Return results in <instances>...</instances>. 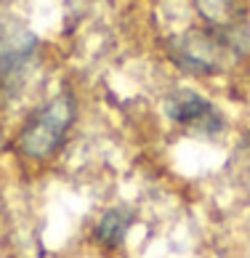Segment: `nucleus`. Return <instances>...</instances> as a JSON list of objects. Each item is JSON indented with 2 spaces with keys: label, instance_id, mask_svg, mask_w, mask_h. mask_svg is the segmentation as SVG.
I'll list each match as a JSON object with an SVG mask.
<instances>
[{
  "label": "nucleus",
  "instance_id": "obj_1",
  "mask_svg": "<svg viewBox=\"0 0 250 258\" xmlns=\"http://www.w3.org/2000/svg\"><path fill=\"white\" fill-rule=\"evenodd\" d=\"M247 45V37L239 35V27L226 24H205L186 30L165 43L168 59L181 72L197 75V78H213L226 72L229 61L239 59Z\"/></svg>",
  "mask_w": 250,
  "mask_h": 258
},
{
  "label": "nucleus",
  "instance_id": "obj_2",
  "mask_svg": "<svg viewBox=\"0 0 250 258\" xmlns=\"http://www.w3.org/2000/svg\"><path fill=\"white\" fill-rule=\"evenodd\" d=\"M78 117V104L72 93H59L51 101H45L16 136V149L27 160H48L53 157L64 139L70 136V128Z\"/></svg>",
  "mask_w": 250,
  "mask_h": 258
},
{
  "label": "nucleus",
  "instance_id": "obj_3",
  "mask_svg": "<svg viewBox=\"0 0 250 258\" xmlns=\"http://www.w3.org/2000/svg\"><path fill=\"white\" fill-rule=\"evenodd\" d=\"M165 114L173 125L184 128L192 136L216 139L224 133L226 120L213 101H208L203 93L192 88H176L165 99Z\"/></svg>",
  "mask_w": 250,
  "mask_h": 258
},
{
  "label": "nucleus",
  "instance_id": "obj_4",
  "mask_svg": "<svg viewBox=\"0 0 250 258\" xmlns=\"http://www.w3.org/2000/svg\"><path fill=\"white\" fill-rule=\"evenodd\" d=\"M40 43L32 30L16 19L0 22V83H22L32 70Z\"/></svg>",
  "mask_w": 250,
  "mask_h": 258
},
{
  "label": "nucleus",
  "instance_id": "obj_5",
  "mask_svg": "<svg viewBox=\"0 0 250 258\" xmlns=\"http://www.w3.org/2000/svg\"><path fill=\"white\" fill-rule=\"evenodd\" d=\"M133 224V210L128 208H109L93 226V240L99 242L104 250H117L125 242V234Z\"/></svg>",
  "mask_w": 250,
  "mask_h": 258
},
{
  "label": "nucleus",
  "instance_id": "obj_6",
  "mask_svg": "<svg viewBox=\"0 0 250 258\" xmlns=\"http://www.w3.org/2000/svg\"><path fill=\"white\" fill-rule=\"evenodd\" d=\"M245 149H247V155H250V131L245 133Z\"/></svg>",
  "mask_w": 250,
  "mask_h": 258
}]
</instances>
